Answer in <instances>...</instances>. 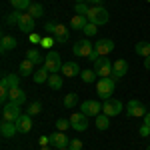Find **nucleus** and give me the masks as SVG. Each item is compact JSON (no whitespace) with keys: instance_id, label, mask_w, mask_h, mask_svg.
Segmentation results:
<instances>
[{"instance_id":"27","label":"nucleus","mask_w":150,"mask_h":150,"mask_svg":"<svg viewBox=\"0 0 150 150\" xmlns=\"http://www.w3.org/2000/svg\"><path fill=\"white\" fill-rule=\"evenodd\" d=\"M32 78H34L36 84H42V82H48V78H50V72H48V70L42 66V68H38V70L34 72V76H32Z\"/></svg>"},{"instance_id":"8","label":"nucleus","mask_w":150,"mask_h":150,"mask_svg":"<svg viewBox=\"0 0 150 150\" xmlns=\"http://www.w3.org/2000/svg\"><path fill=\"white\" fill-rule=\"evenodd\" d=\"M124 110V104L120 102V100H114V98H110V100H104V104H102V112L106 116H118L120 112Z\"/></svg>"},{"instance_id":"20","label":"nucleus","mask_w":150,"mask_h":150,"mask_svg":"<svg viewBox=\"0 0 150 150\" xmlns=\"http://www.w3.org/2000/svg\"><path fill=\"white\" fill-rule=\"evenodd\" d=\"M8 96H10V102H14V104H20L22 106L26 102V92H24L22 88H12Z\"/></svg>"},{"instance_id":"46","label":"nucleus","mask_w":150,"mask_h":150,"mask_svg":"<svg viewBox=\"0 0 150 150\" xmlns=\"http://www.w3.org/2000/svg\"><path fill=\"white\" fill-rule=\"evenodd\" d=\"M144 68L150 70V56H148V58H144Z\"/></svg>"},{"instance_id":"3","label":"nucleus","mask_w":150,"mask_h":150,"mask_svg":"<svg viewBox=\"0 0 150 150\" xmlns=\"http://www.w3.org/2000/svg\"><path fill=\"white\" fill-rule=\"evenodd\" d=\"M62 64L64 62H60V54H58L56 50H48L46 58H44V68L50 72V74H60V70H62Z\"/></svg>"},{"instance_id":"50","label":"nucleus","mask_w":150,"mask_h":150,"mask_svg":"<svg viewBox=\"0 0 150 150\" xmlns=\"http://www.w3.org/2000/svg\"><path fill=\"white\" fill-rule=\"evenodd\" d=\"M58 150H70V148H58Z\"/></svg>"},{"instance_id":"13","label":"nucleus","mask_w":150,"mask_h":150,"mask_svg":"<svg viewBox=\"0 0 150 150\" xmlns=\"http://www.w3.org/2000/svg\"><path fill=\"white\" fill-rule=\"evenodd\" d=\"M126 72H128V62H126V60H124V58L114 60V64H112V76H110V78L118 82L124 74H126Z\"/></svg>"},{"instance_id":"16","label":"nucleus","mask_w":150,"mask_h":150,"mask_svg":"<svg viewBox=\"0 0 150 150\" xmlns=\"http://www.w3.org/2000/svg\"><path fill=\"white\" fill-rule=\"evenodd\" d=\"M16 128H18V132H20V134H28V132L32 130V118H30L28 112L22 114L18 120H16Z\"/></svg>"},{"instance_id":"5","label":"nucleus","mask_w":150,"mask_h":150,"mask_svg":"<svg viewBox=\"0 0 150 150\" xmlns=\"http://www.w3.org/2000/svg\"><path fill=\"white\" fill-rule=\"evenodd\" d=\"M92 42L88 40V38H82V40H78L74 46H72V52H74V56L76 58H90V54H92Z\"/></svg>"},{"instance_id":"12","label":"nucleus","mask_w":150,"mask_h":150,"mask_svg":"<svg viewBox=\"0 0 150 150\" xmlns=\"http://www.w3.org/2000/svg\"><path fill=\"white\" fill-rule=\"evenodd\" d=\"M68 144H70V138L64 134V132H54V134H50V146L52 148H68Z\"/></svg>"},{"instance_id":"36","label":"nucleus","mask_w":150,"mask_h":150,"mask_svg":"<svg viewBox=\"0 0 150 150\" xmlns=\"http://www.w3.org/2000/svg\"><path fill=\"white\" fill-rule=\"evenodd\" d=\"M56 128L60 130V132H64L66 128H72V126H70V120H64V118H60V120H56Z\"/></svg>"},{"instance_id":"21","label":"nucleus","mask_w":150,"mask_h":150,"mask_svg":"<svg viewBox=\"0 0 150 150\" xmlns=\"http://www.w3.org/2000/svg\"><path fill=\"white\" fill-rule=\"evenodd\" d=\"M86 24H88V18H86V16H82V14H74L72 20H70V28H74V30H84Z\"/></svg>"},{"instance_id":"10","label":"nucleus","mask_w":150,"mask_h":150,"mask_svg":"<svg viewBox=\"0 0 150 150\" xmlns=\"http://www.w3.org/2000/svg\"><path fill=\"white\" fill-rule=\"evenodd\" d=\"M16 26H18V30L24 32V34H32L34 28H36V26H34V18H32L28 12H22V14H20V20H18Z\"/></svg>"},{"instance_id":"31","label":"nucleus","mask_w":150,"mask_h":150,"mask_svg":"<svg viewBox=\"0 0 150 150\" xmlns=\"http://www.w3.org/2000/svg\"><path fill=\"white\" fill-rule=\"evenodd\" d=\"M96 76H98V74H96L94 70H82V72H80V78H82V82H86V84L94 82V80H96Z\"/></svg>"},{"instance_id":"6","label":"nucleus","mask_w":150,"mask_h":150,"mask_svg":"<svg viewBox=\"0 0 150 150\" xmlns=\"http://www.w3.org/2000/svg\"><path fill=\"white\" fill-rule=\"evenodd\" d=\"M124 110H126V114L130 118H144L146 116V106L140 102V100H128V104L124 106Z\"/></svg>"},{"instance_id":"42","label":"nucleus","mask_w":150,"mask_h":150,"mask_svg":"<svg viewBox=\"0 0 150 150\" xmlns=\"http://www.w3.org/2000/svg\"><path fill=\"white\" fill-rule=\"evenodd\" d=\"M40 40H42V36H40V34H36V32L30 34V42H32V44H40Z\"/></svg>"},{"instance_id":"30","label":"nucleus","mask_w":150,"mask_h":150,"mask_svg":"<svg viewBox=\"0 0 150 150\" xmlns=\"http://www.w3.org/2000/svg\"><path fill=\"white\" fill-rule=\"evenodd\" d=\"M10 4H12L14 10L24 12V10H28V8L32 6V0H10Z\"/></svg>"},{"instance_id":"48","label":"nucleus","mask_w":150,"mask_h":150,"mask_svg":"<svg viewBox=\"0 0 150 150\" xmlns=\"http://www.w3.org/2000/svg\"><path fill=\"white\" fill-rule=\"evenodd\" d=\"M40 150H56V148H50V146H42Z\"/></svg>"},{"instance_id":"49","label":"nucleus","mask_w":150,"mask_h":150,"mask_svg":"<svg viewBox=\"0 0 150 150\" xmlns=\"http://www.w3.org/2000/svg\"><path fill=\"white\" fill-rule=\"evenodd\" d=\"M74 2H76V4H78V2H86V0H74Z\"/></svg>"},{"instance_id":"15","label":"nucleus","mask_w":150,"mask_h":150,"mask_svg":"<svg viewBox=\"0 0 150 150\" xmlns=\"http://www.w3.org/2000/svg\"><path fill=\"white\" fill-rule=\"evenodd\" d=\"M62 76H68V78H74V76H78L82 70L78 66V62H74V60H70V62H64L62 64Z\"/></svg>"},{"instance_id":"9","label":"nucleus","mask_w":150,"mask_h":150,"mask_svg":"<svg viewBox=\"0 0 150 150\" xmlns=\"http://www.w3.org/2000/svg\"><path fill=\"white\" fill-rule=\"evenodd\" d=\"M80 112H82V114H86L88 118H90V116L96 118V116L102 112V104L96 102V100H84V102L80 104Z\"/></svg>"},{"instance_id":"34","label":"nucleus","mask_w":150,"mask_h":150,"mask_svg":"<svg viewBox=\"0 0 150 150\" xmlns=\"http://www.w3.org/2000/svg\"><path fill=\"white\" fill-rule=\"evenodd\" d=\"M40 112H42V104H40V102L28 104V114H30V116H36V114H40Z\"/></svg>"},{"instance_id":"29","label":"nucleus","mask_w":150,"mask_h":150,"mask_svg":"<svg viewBox=\"0 0 150 150\" xmlns=\"http://www.w3.org/2000/svg\"><path fill=\"white\" fill-rule=\"evenodd\" d=\"M28 14L36 20V18H40V16H44V6L38 4V2H32V6L28 8Z\"/></svg>"},{"instance_id":"26","label":"nucleus","mask_w":150,"mask_h":150,"mask_svg":"<svg viewBox=\"0 0 150 150\" xmlns=\"http://www.w3.org/2000/svg\"><path fill=\"white\" fill-rule=\"evenodd\" d=\"M18 72H20V76H30V74H34V64L26 58V60H22V62H20Z\"/></svg>"},{"instance_id":"44","label":"nucleus","mask_w":150,"mask_h":150,"mask_svg":"<svg viewBox=\"0 0 150 150\" xmlns=\"http://www.w3.org/2000/svg\"><path fill=\"white\" fill-rule=\"evenodd\" d=\"M142 120H144L142 124H146V126H150V110H148V112H146V116H144Z\"/></svg>"},{"instance_id":"41","label":"nucleus","mask_w":150,"mask_h":150,"mask_svg":"<svg viewBox=\"0 0 150 150\" xmlns=\"http://www.w3.org/2000/svg\"><path fill=\"white\" fill-rule=\"evenodd\" d=\"M140 136H144V138H146V136H150V126L142 124V126H140Z\"/></svg>"},{"instance_id":"43","label":"nucleus","mask_w":150,"mask_h":150,"mask_svg":"<svg viewBox=\"0 0 150 150\" xmlns=\"http://www.w3.org/2000/svg\"><path fill=\"white\" fill-rule=\"evenodd\" d=\"M38 142H40V146H48L50 144V136H40Z\"/></svg>"},{"instance_id":"22","label":"nucleus","mask_w":150,"mask_h":150,"mask_svg":"<svg viewBox=\"0 0 150 150\" xmlns=\"http://www.w3.org/2000/svg\"><path fill=\"white\" fill-rule=\"evenodd\" d=\"M26 58H28V60H30V62L36 66V64H44V58H46V56H42V54H40V50L30 48V50L26 52Z\"/></svg>"},{"instance_id":"33","label":"nucleus","mask_w":150,"mask_h":150,"mask_svg":"<svg viewBox=\"0 0 150 150\" xmlns=\"http://www.w3.org/2000/svg\"><path fill=\"white\" fill-rule=\"evenodd\" d=\"M88 10H90V8H88V2H78V4L74 6V12H76V14H82V16H86Z\"/></svg>"},{"instance_id":"35","label":"nucleus","mask_w":150,"mask_h":150,"mask_svg":"<svg viewBox=\"0 0 150 150\" xmlns=\"http://www.w3.org/2000/svg\"><path fill=\"white\" fill-rule=\"evenodd\" d=\"M82 32H84L86 36H94L96 32H98V26H96V24H92V22H88L86 26H84V30H82Z\"/></svg>"},{"instance_id":"28","label":"nucleus","mask_w":150,"mask_h":150,"mask_svg":"<svg viewBox=\"0 0 150 150\" xmlns=\"http://www.w3.org/2000/svg\"><path fill=\"white\" fill-rule=\"evenodd\" d=\"M46 84L52 88V90H60V88H62V84H64V80H62V76H60V74H50V78H48Z\"/></svg>"},{"instance_id":"39","label":"nucleus","mask_w":150,"mask_h":150,"mask_svg":"<svg viewBox=\"0 0 150 150\" xmlns=\"http://www.w3.org/2000/svg\"><path fill=\"white\" fill-rule=\"evenodd\" d=\"M68 148H70V150H82V140H78V138H74V140H70V144H68Z\"/></svg>"},{"instance_id":"11","label":"nucleus","mask_w":150,"mask_h":150,"mask_svg":"<svg viewBox=\"0 0 150 150\" xmlns=\"http://www.w3.org/2000/svg\"><path fill=\"white\" fill-rule=\"evenodd\" d=\"M70 126L74 128L76 132H84L88 128V116L82 114V112H74L70 116Z\"/></svg>"},{"instance_id":"52","label":"nucleus","mask_w":150,"mask_h":150,"mask_svg":"<svg viewBox=\"0 0 150 150\" xmlns=\"http://www.w3.org/2000/svg\"><path fill=\"white\" fill-rule=\"evenodd\" d=\"M146 2H150V0H146Z\"/></svg>"},{"instance_id":"45","label":"nucleus","mask_w":150,"mask_h":150,"mask_svg":"<svg viewBox=\"0 0 150 150\" xmlns=\"http://www.w3.org/2000/svg\"><path fill=\"white\" fill-rule=\"evenodd\" d=\"M98 58H100V54H98L96 50H92V54H90V60H98Z\"/></svg>"},{"instance_id":"19","label":"nucleus","mask_w":150,"mask_h":150,"mask_svg":"<svg viewBox=\"0 0 150 150\" xmlns=\"http://www.w3.org/2000/svg\"><path fill=\"white\" fill-rule=\"evenodd\" d=\"M18 46V42H16V38L10 34H4L2 36V40H0V50L2 52H8V50H14V48Z\"/></svg>"},{"instance_id":"4","label":"nucleus","mask_w":150,"mask_h":150,"mask_svg":"<svg viewBox=\"0 0 150 150\" xmlns=\"http://www.w3.org/2000/svg\"><path fill=\"white\" fill-rule=\"evenodd\" d=\"M92 70L100 76V78H108V76H112V62H110L106 56H100L98 60H94Z\"/></svg>"},{"instance_id":"37","label":"nucleus","mask_w":150,"mask_h":150,"mask_svg":"<svg viewBox=\"0 0 150 150\" xmlns=\"http://www.w3.org/2000/svg\"><path fill=\"white\" fill-rule=\"evenodd\" d=\"M52 44H54V38H50V36H42V40H40V46L42 48H52Z\"/></svg>"},{"instance_id":"23","label":"nucleus","mask_w":150,"mask_h":150,"mask_svg":"<svg viewBox=\"0 0 150 150\" xmlns=\"http://www.w3.org/2000/svg\"><path fill=\"white\" fill-rule=\"evenodd\" d=\"M2 84H6L8 88H20V76H16V74H6V76H2Z\"/></svg>"},{"instance_id":"1","label":"nucleus","mask_w":150,"mask_h":150,"mask_svg":"<svg viewBox=\"0 0 150 150\" xmlns=\"http://www.w3.org/2000/svg\"><path fill=\"white\" fill-rule=\"evenodd\" d=\"M114 88H116V80H112L110 76L108 78H98V82H96V94L102 100H110L112 94H114Z\"/></svg>"},{"instance_id":"17","label":"nucleus","mask_w":150,"mask_h":150,"mask_svg":"<svg viewBox=\"0 0 150 150\" xmlns=\"http://www.w3.org/2000/svg\"><path fill=\"white\" fill-rule=\"evenodd\" d=\"M16 132H18L16 122H10V120H2V122H0V134H2L4 138H12Z\"/></svg>"},{"instance_id":"24","label":"nucleus","mask_w":150,"mask_h":150,"mask_svg":"<svg viewBox=\"0 0 150 150\" xmlns=\"http://www.w3.org/2000/svg\"><path fill=\"white\" fill-rule=\"evenodd\" d=\"M134 52L142 58H148L150 56V42H144V40H140L138 44L134 46Z\"/></svg>"},{"instance_id":"47","label":"nucleus","mask_w":150,"mask_h":150,"mask_svg":"<svg viewBox=\"0 0 150 150\" xmlns=\"http://www.w3.org/2000/svg\"><path fill=\"white\" fill-rule=\"evenodd\" d=\"M86 2H90L92 6H100V2H102V0H86Z\"/></svg>"},{"instance_id":"7","label":"nucleus","mask_w":150,"mask_h":150,"mask_svg":"<svg viewBox=\"0 0 150 150\" xmlns=\"http://www.w3.org/2000/svg\"><path fill=\"white\" fill-rule=\"evenodd\" d=\"M20 116H22V112H20V104L6 102L4 106H2V120H10V122H16Z\"/></svg>"},{"instance_id":"2","label":"nucleus","mask_w":150,"mask_h":150,"mask_svg":"<svg viewBox=\"0 0 150 150\" xmlns=\"http://www.w3.org/2000/svg\"><path fill=\"white\" fill-rule=\"evenodd\" d=\"M86 18H88V22L96 24V26H104V24H108V20H110V14L102 6H92L88 10V14H86Z\"/></svg>"},{"instance_id":"51","label":"nucleus","mask_w":150,"mask_h":150,"mask_svg":"<svg viewBox=\"0 0 150 150\" xmlns=\"http://www.w3.org/2000/svg\"><path fill=\"white\" fill-rule=\"evenodd\" d=\"M146 150H150V144H148V148H146Z\"/></svg>"},{"instance_id":"18","label":"nucleus","mask_w":150,"mask_h":150,"mask_svg":"<svg viewBox=\"0 0 150 150\" xmlns=\"http://www.w3.org/2000/svg\"><path fill=\"white\" fill-rule=\"evenodd\" d=\"M70 38V30L66 28V26H62V24H56V28H54V40L56 42H68Z\"/></svg>"},{"instance_id":"38","label":"nucleus","mask_w":150,"mask_h":150,"mask_svg":"<svg viewBox=\"0 0 150 150\" xmlns=\"http://www.w3.org/2000/svg\"><path fill=\"white\" fill-rule=\"evenodd\" d=\"M20 14H22V12H20V10L12 12L10 16H8V18H6V22H8V24H18V20H20Z\"/></svg>"},{"instance_id":"40","label":"nucleus","mask_w":150,"mask_h":150,"mask_svg":"<svg viewBox=\"0 0 150 150\" xmlns=\"http://www.w3.org/2000/svg\"><path fill=\"white\" fill-rule=\"evenodd\" d=\"M54 28H56V24H52V22L44 24V32H46V34H54Z\"/></svg>"},{"instance_id":"25","label":"nucleus","mask_w":150,"mask_h":150,"mask_svg":"<svg viewBox=\"0 0 150 150\" xmlns=\"http://www.w3.org/2000/svg\"><path fill=\"white\" fill-rule=\"evenodd\" d=\"M94 124H96L98 130H106V128L110 126V116H106L104 112H100V114L94 118Z\"/></svg>"},{"instance_id":"32","label":"nucleus","mask_w":150,"mask_h":150,"mask_svg":"<svg viewBox=\"0 0 150 150\" xmlns=\"http://www.w3.org/2000/svg\"><path fill=\"white\" fill-rule=\"evenodd\" d=\"M76 102H78V94L76 92H70V94L64 96V106H66V108H74Z\"/></svg>"},{"instance_id":"14","label":"nucleus","mask_w":150,"mask_h":150,"mask_svg":"<svg viewBox=\"0 0 150 150\" xmlns=\"http://www.w3.org/2000/svg\"><path fill=\"white\" fill-rule=\"evenodd\" d=\"M94 50H96L100 56H108V54L114 50V42L108 40V38H102V40H98V42L94 44Z\"/></svg>"}]
</instances>
